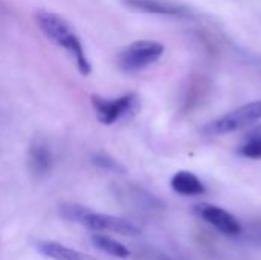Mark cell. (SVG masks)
I'll list each match as a JSON object with an SVG mask.
<instances>
[{
  "instance_id": "cell-1",
  "label": "cell",
  "mask_w": 261,
  "mask_h": 260,
  "mask_svg": "<svg viewBox=\"0 0 261 260\" xmlns=\"http://www.w3.org/2000/svg\"><path fill=\"white\" fill-rule=\"evenodd\" d=\"M35 21L40 31L55 44L66 49L76 61V67L83 75H89L92 72L90 61L86 55V51L78 38V35L72 31L70 25L58 14L46 9L35 11Z\"/></svg>"
},
{
  "instance_id": "cell-2",
  "label": "cell",
  "mask_w": 261,
  "mask_h": 260,
  "mask_svg": "<svg viewBox=\"0 0 261 260\" xmlns=\"http://www.w3.org/2000/svg\"><path fill=\"white\" fill-rule=\"evenodd\" d=\"M60 215L66 221L84 225L95 231H110L115 234L130 236V238L141 234V228L136 224L124 218L104 215V213H95L80 204H63L60 207Z\"/></svg>"
},
{
  "instance_id": "cell-3",
  "label": "cell",
  "mask_w": 261,
  "mask_h": 260,
  "mask_svg": "<svg viewBox=\"0 0 261 260\" xmlns=\"http://www.w3.org/2000/svg\"><path fill=\"white\" fill-rule=\"evenodd\" d=\"M165 52V48L159 41L139 40L125 46L118 54V66L124 72H139L154 64Z\"/></svg>"
},
{
  "instance_id": "cell-4",
  "label": "cell",
  "mask_w": 261,
  "mask_h": 260,
  "mask_svg": "<svg viewBox=\"0 0 261 260\" xmlns=\"http://www.w3.org/2000/svg\"><path fill=\"white\" fill-rule=\"evenodd\" d=\"M261 120V100L243 104L226 115L211 121L202 129V133L214 136V135H225L236 132L239 129L248 127L254 123Z\"/></svg>"
},
{
  "instance_id": "cell-5",
  "label": "cell",
  "mask_w": 261,
  "mask_h": 260,
  "mask_svg": "<svg viewBox=\"0 0 261 260\" xmlns=\"http://www.w3.org/2000/svg\"><path fill=\"white\" fill-rule=\"evenodd\" d=\"M92 106L96 112L98 120L102 124L110 126L122 118H127V116L136 113V110L139 107V98L136 93H127V95H122V97L113 98V100L93 95Z\"/></svg>"
},
{
  "instance_id": "cell-6",
  "label": "cell",
  "mask_w": 261,
  "mask_h": 260,
  "mask_svg": "<svg viewBox=\"0 0 261 260\" xmlns=\"http://www.w3.org/2000/svg\"><path fill=\"white\" fill-rule=\"evenodd\" d=\"M194 213L200 219H203L205 222L213 225L217 231H220L226 236H237L242 231V225L234 218V215H231L229 211H226L220 207H216L211 204H197L194 207Z\"/></svg>"
},
{
  "instance_id": "cell-7",
  "label": "cell",
  "mask_w": 261,
  "mask_h": 260,
  "mask_svg": "<svg viewBox=\"0 0 261 260\" xmlns=\"http://www.w3.org/2000/svg\"><path fill=\"white\" fill-rule=\"evenodd\" d=\"M124 5H127L132 9L156 14V15H167V17H179L187 18L191 17V9L176 0H122Z\"/></svg>"
},
{
  "instance_id": "cell-8",
  "label": "cell",
  "mask_w": 261,
  "mask_h": 260,
  "mask_svg": "<svg viewBox=\"0 0 261 260\" xmlns=\"http://www.w3.org/2000/svg\"><path fill=\"white\" fill-rule=\"evenodd\" d=\"M28 166L35 178H43L52 167V155L44 139H34L28 152Z\"/></svg>"
},
{
  "instance_id": "cell-9",
  "label": "cell",
  "mask_w": 261,
  "mask_h": 260,
  "mask_svg": "<svg viewBox=\"0 0 261 260\" xmlns=\"http://www.w3.org/2000/svg\"><path fill=\"white\" fill-rule=\"evenodd\" d=\"M37 248L43 256L54 260H98L89 254H84L81 251H76L73 248H69L66 245H61V244L52 242V241L38 242Z\"/></svg>"
},
{
  "instance_id": "cell-10",
  "label": "cell",
  "mask_w": 261,
  "mask_h": 260,
  "mask_svg": "<svg viewBox=\"0 0 261 260\" xmlns=\"http://www.w3.org/2000/svg\"><path fill=\"white\" fill-rule=\"evenodd\" d=\"M171 188L184 196H199L205 193V185L191 172H177L171 178Z\"/></svg>"
},
{
  "instance_id": "cell-11",
  "label": "cell",
  "mask_w": 261,
  "mask_h": 260,
  "mask_svg": "<svg viewBox=\"0 0 261 260\" xmlns=\"http://www.w3.org/2000/svg\"><path fill=\"white\" fill-rule=\"evenodd\" d=\"M92 244L95 248H98L99 251L109 254V256H113V257H118V259H125L130 256V250L119 244L118 241L106 236V234H93L92 236Z\"/></svg>"
},
{
  "instance_id": "cell-12",
  "label": "cell",
  "mask_w": 261,
  "mask_h": 260,
  "mask_svg": "<svg viewBox=\"0 0 261 260\" xmlns=\"http://www.w3.org/2000/svg\"><path fill=\"white\" fill-rule=\"evenodd\" d=\"M239 153L245 158L261 159V124L245 135L243 144L239 147Z\"/></svg>"
},
{
  "instance_id": "cell-13",
  "label": "cell",
  "mask_w": 261,
  "mask_h": 260,
  "mask_svg": "<svg viewBox=\"0 0 261 260\" xmlns=\"http://www.w3.org/2000/svg\"><path fill=\"white\" fill-rule=\"evenodd\" d=\"M93 162L98 167H101L104 170H109V172H115V173H122L125 170L116 159H113V158H110L107 155H96L93 158Z\"/></svg>"
},
{
  "instance_id": "cell-14",
  "label": "cell",
  "mask_w": 261,
  "mask_h": 260,
  "mask_svg": "<svg viewBox=\"0 0 261 260\" xmlns=\"http://www.w3.org/2000/svg\"><path fill=\"white\" fill-rule=\"evenodd\" d=\"M252 61L255 64H261V57H252Z\"/></svg>"
}]
</instances>
